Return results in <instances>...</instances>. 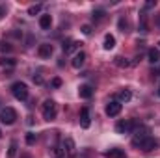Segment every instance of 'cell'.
Masks as SVG:
<instances>
[{
	"label": "cell",
	"mask_w": 160,
	"mask_h": 158,
	"mask_svg": "<svg viewBox=\"0 0 160 158\" xmlns=\"http://www.w3.org/2000/svg\"><path fill=\"white\" fill-rule=\"evenodd\" d=\"M41 7H43L41 4H34V6H30V7H28V15H32V17H36V15H38V13L41 11Z\"/></svg>",
	"instance_id": "7402d4cb"
},
{
	"label": "cell",
	"mask_w": 160,
	"mask_h": 158,
	"mask_svg": "<svg viewBox=\"0 0 160 158\" xmlns=\"http://www.w3.org/2000/svg\"><path fill=\"white\" fill-rule=\"evenodd\" d=\"M26 143H28V145H34V143H36V134H34V132H28V134H26Z\"/></svg>",
	"instance_id": "4316f807"
},
{
	"label": "cell",
	"mask_w": 160,
	"mask_h": 158,
	"mask_svg": "<svg viewBox=\"0 0 160 158\" xmlns=\"http://www.w3.org/2000/svg\"><path fill=\"white\" fill-rule=\"evenodd\" d=\"M130 99H132V95H130V91H128V89H123V91L119 93V101H121V102H128Z\"/></svg>",
	"instance_id": "603a6c76"
},
{
	"label": "cell",
	"mask_w": 160,
	"mask_h": 158,
	"mask_svg": "<svg viewBox=\"0 0 160 158\" xmlns=\"http://www.w3.org/2000/svg\"><path fill=\"white\" fill-rule=\"evenodd\" d=\"M158 97H160V86H158Z\"/></svg>",
	"instance_id": "836d02e7"
},
{
	"label": "cell",
	"mask_w": 160,
	"mask_h": 158,
	"mask_svg": "<svg viewBox=\"0 0 160 158\" xmlns=\"http://www.w3.org/2000/svg\"><path fill=\"white\" fill-rule=\"evenodd\" d=\"M4 15H6V7H4V6H0V19H2Z\"/></svg>",
	"instance_id": "1f68e13d"
},
{
	"label": "cell",
	"mask_w": 160,
	"mask_h": 158,
	"mask_svg": "<svg viewBox=\"0 0 160 158\" xmlns=\"http://www.w3.org/2000/svg\"><path fill=\"white\" fill-rule=\"evenodd\" d=\"M39 26L43 30H50V26H52V17H50V15H41L39 17Z\"/></svg>",
	"instance_id": "7c38bea8"
},
{
	"label": "cell",
	"mask_w": 160,
	"mask_h": 158,
	"mask_svg": "<svg viewBox=\"0 0 160 158\" xmlns=\"http://www.w3.org/2000/svg\"><path fill=\"white\" fill-rule=\"evenodd\" d=\"M11 50V45L8 41H0V52H9Z\"/></svg>",
	"instance_id": "484cf974"
},
{
	"label": "cell",
	"mask_w": 160,
	"mask_h": 158,
	"mask_svg": "<svg viewBox=\"0 0 160 158\" xmlns=\"http://www.w3.org/2000/svg\"><path fill=\"white\" fill-rule=\"evenodd\" d=\"M157 147H158V141H157V140H153V138H147V140L143 141V145H142V149H143V151H147V153H149V151H153V149H157Z\"/></svg>",
	"instance_id": "4fadbf2b"
},
{
	"label": "cell",
	"mask_w": 160,
	"mask_h": 158,
	"mask_svg": "<svg viewBox=\"0 0 160 158\" xmlns=\"http://www.w3.org/2000/svg\"><path fill=\"white\" fill-rule=\"evenodd\" d=\"M15 60L13 58H0V65L2 67H15Z\"/></svg>",
	"instance_id": "ffe728a7"
},
{
	"label": "cell",
	"mask_w": 160,
	"mask_h": 158,
	"mask_svg": "<svg viewBox=\"0 0 160 158\" xmlns=\"http://www.w3.org/2000/svg\"><path fill=\"white\" fill-rule=\"evenodd\" d=\"M102 47H104V50H112V48L116 47V37H114L112 34H106V36H104V43H102Z\"/></svg>",
	"instance_id": "5bb4252c"
},
{
	"label": "cell",
	"mask_w": 160,
	"mask_h": 158,
	"mask_svg": "<svg viewBox=\"0 0 160 158\" xmlns=\"http://www.w3.org/2000/svg\"><path fill=\"white\" fill-rule=\"evenodd\" d=\"M121 102L118 101H114V102H108L106 104V116H110V117H116V116H119L121 114Z\"/></svg>",
	"instance_id": "52a82bcc"
},
{
	"label": "cell",
	"mask_w": 160,
	"mask_h": 158,
	"mask_svg": "<svg viewBox=\"0 0 160 158\" xmlns=\"http://www.w3.org/2000/svg\"><path fill=\"white\" fill-rule=\"evenodd\" d=\"M147 58H149V62H151V63H158V62H160V50H158V48H149Z\"/></svg>",
	"instance_id": "2e32d148"
},
{
	"label": "cell",
	"mask_w": 160,
	"mask_h": 158,
	"mask_svg": "<svg viewBox=\"0 0 160 158\" xmlns=\"http://www.w3.org/2000/svg\"><path fill=\"white\" fill-rule=\"evenodd\" d=\"M155 6H157V2H155V0H151V2H145L143 9H151V7H155Z\"/></svg>",
	"instance_id": "f1b7e54d"
},
{
	"label": "cell",
	"mask_w": 160,
	"mask_h": 158,
	"mask_svg": "<svg viewBox=\"0 0 160 158\" xmlns=\"http://www.w3.org/2000/svg\"><path fill=\"white\" fill-rule=\"evenodd\" d=\"M0 121H2L4 125H13V123L17 121V112H15L13 108H9V106L2 108V112H0Z\"/></svg>",
	"instance_id": "277c9868"
},
{
	"label": "cell",
	"mask_w": 160,
	"mask_h": 158,
	"mask_svg": "<svg viewBox=\"0 0 160 158\" xmlns=\"http://www.w3.org/2000/svg\"><path fill=\"white\" fill-rule=\"evenodd\" d=\"M86 58H88V56H86V52H82V50H80V52H77V54H75V58H73L71 65H73L75 69H80V67L86 63Z\"/></svg>",
	"instance_id": "9c48e42d"
},
{
	"label": "cell",
	"mask_w": 160,
	"mask_h": 158,
	"mask_svg": "<svg viewBox=\"0 0 160 158\" xmlns=\"http://www.w3.org/2000/svg\"><path fill=\"white\" fill-rule=\"evenodd\" d=\"M149 134H151V130H149L147 126H140V128H136L134 138H132V145H134V147H142L143 141H145L147 138H151Z\"/></svg>",
	"instance_id": "7a4b0ae2"
},
{
	"label": "cell",
	"mask_w": 160,
	"mask_h": 158,
	"mask_svg": "<svg viewBox=\"0 0 160 158\" xmlns=\"http://www.w3.org/2000/svg\"><path fill=\"white\" fill-rule=\"evenodd\" d=\"M34 82H36V84H43V78H41V75H34Z\"/></svg>",
	"instance_id": "4dcf8cb0"
},
{
	"label": "cell",
	"mask_w": 160,
	"mask_h": 158,
	"mask_svg": "<svg viewBox=\"0 0 160 158\" xmlns=\"http://www.w3.org/2000/svg\"><path fill=\"white\" fill-rule=\"evenodd\" d=\"M52 158H65V151L62 147H54L52 149Z\"/></svg>",
	"instance_id": "d4e9b609"
},
{
	"label": "cell",
	"mask_w": 160,
	"mask_h": 158,
	"mask_svg": "<svg viewBox=\"0 0 160 158\" xmlns=\"http://www.w3.org/2000/svg\"><path fill=\"white\" fill-rule=\"evenodd\" d=\"M11 93L17 101H26L28 99V86L24 82H15L11 86Z\"/></svg>",
	"instance_id": "6da1fadb"
},
{
	"label": "cell",
	"mask_w": 160,
	"mask_h": 158,
	"mask_svg": "<svg viewBox=\"0 0 160 158\" xmlns=\"http://www.w3.org/2000/svg\"><path fill=\"white\" fill-rule=\"evenodd\" d=\"M114 63H116L118 67H121V69H127V67H130V62H128L127 58H121V56H118V58L114 60Z\"/></svg>",
	"instance_id": "ac0fdd59"
},
{
	"label": "cell",
	"mask_w": 160,
	"mask_h": 158,
	"mask_svg": "<svg viewBox=\"0 0 160 158\" xmlns=\"http://www.w3.org/2000/svg\"><path fill=\"white\" fill-rule=\"evenodd\" d=\"M56 114H58V110H56V102L54 101H45L43 102V119L45 121H52V119H56Z\"/></svg>",
	"instance_id": "3957f363"
},
{
	"label": "cell",
	"mask_w": 160,
	"mask_h": 158,
	"mask_svg": "<svg viewBox=\"0 0 160 158\" xmlns=\"http://www.w3.org/2000/svg\"><path fill=\"white\" fill-rule=\"evenodd\" d=\"M62 86V78H52V87H60Z\"/></svg>",
	"instance_id": "f546056e"
},
{
	"label": "cell",
	"mask_w": 160,
	"mask_h": 158,
	"mask_svg": "<svg viewBox=\"0 0 160 158\" xmlns=\"http://www.w3.org/2000/svg\"><path fill=\"white\" fill-rule=\"evenodd\" d=\"M80 45H82L80 41H67V43H63V52H65V54H71V52L78 50Z\"/></svg>",
	"instance_id": "8fae6325"
},
{
	"label": "cell",
	"mask_w": 160,
	"mask_h": 158,
	"mask_svg": "<svg viewBox=\"0 0 160 158\" xmlns=\"http://www.w3.org/2000/svg\"><path fill=\"white\" fill-rule=\"evenodd\" d=\"M17 149H19V143L13 140V141L9 143V149H8V158H15L17 156Z\"/></svg>",
	"instance_id": "e0dca14e"
},
{
	"label": "cell",
	"mask_w": 160,
	"mask_h": 158,
	"mask_svg": "<svg viewBox=\"0 0 160 158\" xmlns=\"http://www.w3.org/2000/svg\"><path fill=\"white\" fill-rule=\"evenodd\" d=\"M63 151H65L67 156H75V153H77V143H75L73 138H65V140H63Z\"/></svg>",
	"instance_id": "8992f818"
},
{
	"label": "cell",
	"mask_w": 160,
	"mask_h": 158,
	"mask_svg": "<svg viewBox=\"0 0 160 158\" xmlns=\"http://www.w3.org/2000/svg\"><path fill=\"white\" fill-rule=\"evenodd\" d=\"M106 155H108L110 158H127V156H125V153H123L121 149H110Z\"/></svg>",
	"instance_id": "d6986e66"
},
{
	"label": "cell",
	"mask_w": 160,
	"mask_h": 158,
	"mask_svg": "<svg viewBox=\"0 0 160 158\" xmlns=\"http://www.w3.org/2000/svg\"><path fill=\"white\" fill-rule=\"evenodd\" d=\"M82 34L89 36V34H91V26H89V24H84V26H82Z\"/></svg>",
	"instance_id": "83f0119b"
},
{
	"label": "cell",
	"mask_w": 160,
	"mask_h": 158,
	"mask_svg": "<svg viewBox=\"0 0 160 158\" xmlns=\"http://www.w3.org/2000/svg\"><path fill=\"white\" fill-rule=\"evenodd\" d=\"M78 95L82 97V99H91V95H93L91 86H80L78 87Z\"/></svg>",
	"instance_id": "9a60e30c"
},
{
	"label": "cell",
	"mask_w": 160,
	"mask_h": 158,
	"mask_svg": "<svg viewBox=\"0 0 160 158\" xmlns=\"http://www.w3.org/2000/svg\"><path fill=\"white\" fill-rule=\"evenodd\" d=\"M104 15H106V11H104V9H95V11H93V15H91V19H93V21H102V19H104Z\"/></svg>",
	"instance_id": "44dd1931"
},
{
	"label": "cell",
	"mask_w": 160,
	"mask_h": 158,
	"mask_svg": "<svg viewBox=\"0 0 160 158\" xmlns=\"http://www.w3.org/2000/svg\"><path fill=\"white\" fill-rule=\"evenodd\" d=\"M158 45H160V43H158Z\"/></svg>",
	"instance_id": "e575fe53"
},
{
	"label": "cell",
	"mask_w": 160,
	"mask_h": 158,
	"mask_svg": "<svg viewBox=\"0 0 160 158\" xmlns=\"http://www.w3.org/2000/svg\"><path fill=\"white\" fill-rule=\"evenodd\" d=\"M89 125H91L89 110H88V108H82V112H80V126H82V128H89Z\"/></svg>",
	"instance_id": "30bf717a"
},
{
	"label": "cell",
	"mask_w": 160,
	"mask_h": 158,
	"mask_svg": "<svg viewBox=\"0 0 160 158\" xmlns=\"http://www.w3.org/2000/svg\"><path fill=\"white\" fill-rule=\"evenodd\" d=\"M134 125L136 123L132 119H121V121H118V125H116V132L118 134H128V132H132Z\"/></svg>",
	"instance_id": "5b68a950"
},
{
	"label": "cell",
	"mask_w": 160,
	"mask_h": 158,
	"mask_svg": "<svg viewBox=\"0 0 160 158\" xmlns=\"http://www.w3.org/2000/svg\"><path fill=\"white\" fill-rule=\"evenodd\" d=\"M52 52H54V47L50 43H43V45H39V48H38V54H39L41 58H50Z\"/></svg>",
	"instance_id": "ba28073f"
},
{
	"label": "cell",
	"mask_w": 160,
	"mask_h": 158,
	"mask_svg": "<svg viewBox=\"0 0 160 158\" xmlns=\"http://www.w3.org/2000/svg\"><path fill=\"white\" fill-rule=\"evenodd\" d=\"M118 24H119V30L123 32V34H125V32H128V28H130L128 21H127V19H123V17L119 19V22H118Z\"/></svg>",
	"instance_id": "cb8c5ba5"
},
{
	"label": "cell",
	"mask_w": 160,
	"mask_h": 158,
	"mask_svg": "<svg viewBox=\"0 0 160 158\" xmlns=\"http://www.w3.org/2000/svg\"><path fill=\"white\" fill-rule=\"evenodd\" d=\"M155 22H157V26H158V28H160V15H158V17H157V21H155Z\"/></svg>",
	"instance_id": "d6a6232c"
}]
</instances>
